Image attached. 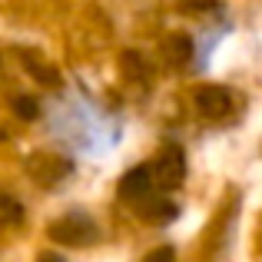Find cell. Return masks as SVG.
Listing matches in <instances>:
<instances>
[{
	"label": "cell",
	"instance_id": "obj_1",
	"mask_svg": "<svg viewBox=\"0 0 262 262\" xmlns=\"http://www.w3.org/2000/svg\"><path fill=\"white\" fill-rule=\"evenodd\" d=\"M47 232H50V239H57L63 246H90L100 229H96V223L86 212H67V216L53 219Z\"/></svg>",
	"mask_w": 262,
	"mask_h": 262
},
{
	"label": "cell",
	"instance_id": "obj_2",
	"mask_svg": "<svg viewBox=\"0 0 262 262\" xmlns=\"http://www.w3.org/2000/svg\"><path fill=\"white\" fill-rule=\"evenodd\" d=\"M149 176H153V183L160 186V189H179L186 179V156L179 146H169L160 153V160L149 166Z\"/></svg>",
	"mask_w": 262,
	"mask_h": 262
},
{
	"label": "cell",
	"instance_id": "obj_3",
	"mask_svg": "<svg viewBox=\"0 0 262 262\" xmlns=\"http://www.w3.org/2000/svg\"><path fill=\"white\" fill-rule=\"evenodd\" d=\"M192 96H196V110L206 120H226L232 113V93L226 86L209 83V86H199Z\"/></svg>",
	"mask_w": 262,
	"mask_h": 262
},
{
	"label": "cell",
	"instance_id": "obj_4",
	"mask_svg": "<svg viewBox=\"0 0 262 262\" xmlns=\"http://www.w3.org/2000/svg\"><path fill=\"white\" fill-rule=\"evenodd\" d=\"M149 189H153V176H149V166H136V169H129V173L120 179V196H123V199H129V203H136V199L149 196Z\"/></svg>",
	"mask_w": 262,
	"mask_h": 262
},
{
	"label": "cell",
	"instance_id": "obj_5",
	"mask_svg": "<svg viewBox=\"0 0 262 262\" xmlns=\"http://www.w3.org/2000/svg\"><path fill=\"white\" fill-rule=\"evenodd\" d=\"M189 57H192V40L186 37V33H173V37L163 40V60H166L169 67L189 63Z\"/></svg>",
	"mask_w": 262,
	"mask_h": 262
},
{
	"label": "cell",
	"instance_id": "obj_6",
	"mask_svg": "<svg viewBox=\"0 0 262 262\" xmlns=\"http://www.w3.org/2000/svg\"><path fill=\"white\" fill-rule=\"evenodd\" d=\"M136 209H140V216L146 219V223H169V219L176 216V206L169 203V199H149V196H143V199H136Z\"/></svg>",
	"mask_w": 262,
	"mask_h": 262
},
{
	"label": "cell",
	"instance_id": "obj_7",
	"mask_svg": "<svg viewBox=\"0 0 262 262\" xmlns=\"http://www.w3.org/2000/svg\"><path fill=\"white\" fill-rule=\"evenodd\" d=\"M24 223V206H20V199H13L10 192L0 189V226H20Z\"/></svg>",
	"mask_w": 262,
	"mask_h": 262
},
{
	"label": "cell",
	"instance_id": "obj_8",
	"mask_svg": "<svg viewBox=\"0 0 262 262\" xmlns=\"http://www.w3.org/2000/svg\"><path fill=\"white\" fill-rule=\"evenodd\" d=\"M13 113H17L20 120H37L40 116V103L33 100V96H17V100H13Z\"/></svg>",
	"mask_w": 262,
	"mask_h": 262
},
{
	"label": "cell",
	"instance_id": "obj_9",
	"mask_svg": "<svg viewBox=\"0 0 262 262\" xmlns=\"http://www.w3.org/2000/svg\"><path fill=\"white\" fill-rule=\"evenodd\" d=\"M179 7L189 13H206V10H216L219 0H179Z\"/></svg>",
	"mask_w": 262,
	"mask_h": 262
},
{
	"label": "cell",
	"instance_id": "obj_10",
	"mask_svg": "<svg viewBox=\"0 0 262 262\" xmlns=\"http://www.w3.org/2000/svg\"><path fill=\"white\" fill-rule=\"evenodd\" d=\"M173 256H176V252L169 249V246H163V249L149 252V256H146V262H173Z\"/></svg>",
	"mask_w": 262,
	"mask_h": 262
},
{
	"label": "cell",
	"instance_id": "obj_11",
	"mask_svg": "<svg viewBox=\"0 0 262 262\" xmlns=\"http://www.w3.org/2000/svg\"><path fill=\"white\" fill-rule=\"evenodd\" d=\"M40 262H63L60 256H40Z\"/></svg>",
	"mask_w": 262,
	"mask_h": 262
}]
</instances>
